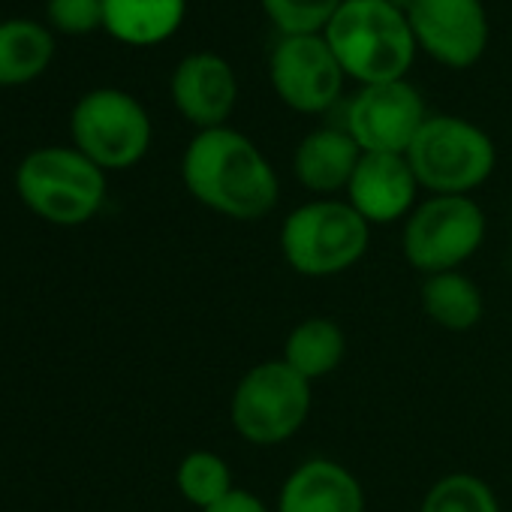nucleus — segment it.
I'll return each instance as SVG.
<instances>
[{
    "instance_id": "nucleus-1",
    "label": "nucleus",
    "mask_w": 512,
    "mask_h": 512,
    "mask_svg": "<svg viewBox=\"0 0 512 512\" xmlns=\"http://www.w3.org/2000/svg\"><path fill=\"white\" fill-rule=\"evenodd\" d=\"M187 193L229 220H263L281 202V181L266 154L232 127L199 130L181 157Z\"/></svg>"
},
{
    "instance_id": "nucleus-2",
    "label": "nucleus",
    "mask_w": 512,
    "mask_h": 512,
    "mask_svg": "<svg viewBox=\"0 0 512 512\" xmlns=\"http://www.w3.org/2000/svg\"><path fill=\"white\" fill-rule=\"evenodd\" d=\"M326 43L362 85L404 79L416 55L410 19L392 0H344L326 25Z\"/></svg>"
},
{
    "instance_id": "nucleus-3",
    "label": "nucleus",
    "mask_w": 512,
    "mask_h": 512,
    "mask_svg": "<svg viewBox=\"0 0 512 512\" xmlns=\"http://www.w3.org/2000/svg\"><path fill=\"white\" fill-rule=\"evenodd\" d=\"M284 263L302 278H338L371 247V223L341 199H311L293 208L278 232Z\"/></svg>"
},
{
    "instance_id": "nucleus-4",
    "label": "nucleus",
    "mask_w": 512,
    "mask_h": 512,
    "mask_svg": "<svg viewBox=\"0 0 512 512\" xmlns=\"http://www.w3.org/2000/svg\"><path fill=\"white\" fill-rule=\"evenodd\" d=\"M16 193L40 220L52 226H82L106 202V172L79 148L46 145L22 157Z\"/></svg>"
},
{
    "instance_id": "nucleus-5",
    "label": "nucleus",
    "mask_w": 512,
    "mask_h": 512,
    "mask_svg": "<svg viewBox=\"0 0 512 512\" xmlns=\"http://www.w3.org/2000/svg\"><path fill=\"white\" fill-rule=\"evenodd\" d=\"M314 407V383L284 359L250 365L232 389L229 419L250 446H281L302 431Z\"/></svg>"
},
{
    "instance_id": "nucleus-6",
    "label": "nucleus",
    "mask_w": 512,
    "mask_h": 512,
    "mask_svg": "<svg viewBox=\"0 0 512 512\" xmlns=\"http://www.w3.org/2000/svg\"><path fill=\"white\" fill-rule=\"evenodd\" d=\"M419 187L431 196H470L494 172L497 151L491 136L473 121L431 115L407 148Z\"/></svg>"
},
{
    "instance_id": "nucleus-7",
    "label": "nucleus",
    "mask_w": 512,
    "mask_h": 512,
    "mask_svg": "<svg viewBox=\"0 0 512 512\" xmlns=\"http://www.w3.org/2000/svg\"><path fill=\"white\" fill-rule=\"evenodd\" d=\"M485 232L488 220L473 196H428L404 220L401 253L425 278L458 272L479 253Z\"/></svg>"
},
{
    "instance_id": "nucleus-8",
    "label": "nucleus",
    "mask_w": 512,
    "mask_h": 512,
    "mask_svg": "<svg viewBox=\"0 0 512 512\" xmlns=\"http://www.w3.org/2000/svg\"><path fill=\"white\" fill-rule=\"evenodd\" d=\"M73 148L103 172L136 166L151 148V118L145 106L121 88H94L70 112Z\"/></svg>"
},
{
    "instance_id": "nucleus-9",
    "label": "nucleus",
    "mask_w": 512,
    "mask_h": 512,
    "mask_svg": "<svg viewBox=\"0 0 512 512\" xmlns=\"http://www.w3.org/2000/svg\"><path fill=\"white\" fill-rule=\"evenodd\" d=\"M269 76L278 97L305 115H317L335 106L344 88V67L320 34L278 40L272 49Z\"/></svg>"
},
{
    "instance_id": "nucleus-10",
    "label": "nucleus",
    "mask_w": 512,
    "mask_h": 512,
    "mask_svg": "<svg viewBox=\"0 0 512 512\" xmlns=\"http://www.w3.org/2000/svg\"><path fill=\"white\" fill-rule=\"evenodd\" d=\"M425 121V100L404 79L365 85L347 109V133L365 154H407Z\"/></svg>"
},
{
    "instance_id": "nucleus-11",
    "label": "nucleus",
    "mask_w": 512,
    "mask_h": 512,
    "mask_svg": "<svg viewBox=\"0 0 512 512\" xmlns=\"http://www.w3.org/2000/svg\"><path fill=\"white\" fill-rule=\"evenodd\" d=\"M407 19L416 43L446 67H470L488 43L482 0H410Z\"/></svg>"
},
{
    "instance_id": "nucleus-12",
    "label": "nucleus",
    "mask_w": 512,
    "mask_h": 512,
    "mask_svg": "<svg viewBox=\"0 0 512 512\" xmlns=\"http://www.w3.org/2000/svg\"><path fill=\"white\" fill-rule=\"evenodd\" d=\"M347 202L371 223L386 226L407 220L419 205V181L407 154H365L347 184Z\"/></svg>"
},
{
    "instance_id": "nucleus-13",
    "label": "nucleus",
    "mask_w": 512,
    "mask_h": 512,
    "mask_svg": "<svg viewBox=\"0 0 512 512\" xmlns=\"http://www.w3.org/2000/svg\"><path fill=\"white\" fill-rule=\"evenodd\" d=\"M175 109L199 130L223 127L235 109L238 82L226 58L214 52H193L181 58L169 82Z\"/></svg>"
},
{
    "instance_id": "nucleus-14",
    "label": "nucleus",
    "mask_w": 512,
    "mask_h": 512,
    "mask_svg": "<svg viewBox=\"0 0 512 512\" xmlns=\"http://www.w3.org/2000/svg\"><path fill=\"white\" fill-rule=\"evenodd\" d=\"M275 512H365V488L335 458H308L278 491Z\"/></svg>"
},
{
    "instance_id": "nucleus-15",
    "label": "nucleus",
    "mask_w": 512,
    "mask_h": 512,
    "mask_svg": "<svg viewBox=\"0 0 512 512\" xmlns=\"http://www.w3.org/2000/svg\"><path fill=\"white\" fill-rule=\"evenodd\" d=\"M359 160L362 148L347 130L320 127L296 145L293 172L305 190L317 193V199H329L332 193L347 190Z\"/></svg>"
},
{
    "instance_id": "nucleus-16",
    "label": "nucleus",
    "mask_w": 512,
    "mask_h": 512,
    "mask_svg": "<svg viewBox=\"0 0 512 512\" xmlns=\"http://www.w3.org/2000/svg\"><path fill=\"white\" fill-rule=\"evenodd\" d=\"M184 0H103V28L127 46H154L184 19Z\"/></svg>"
},
{
    "instance_id": "nucleus-17",
    "label": "nucleus",
    "mask_w": 512,
    "mask_h": 512,
    "mask_svg": "<svg viewBox=\"0 0 512 512\" xmlns=\"http://www.w3.org/2000/svg\"><path fill=\"white\" fill-rule=\"evenodd\" d=\"M344 356H347V335L332 317H308L296 323L281 353V359L308 383L335 374L344 365Z\"/></svg>"
},
{
    "instance_id": "nucleus-18",
    "label": "nucleus",
    "mask_w": 512,
    "mask_h": 512,
    "mask_svg": "<svg viewBox=\"0 0 512 512\" xmlns=\"http://www.w3.org/2000/svg\"><path fill=\"white\" fill-rule=\"evenodd\" d=\"M422 311L446 332H470L485 317V296L461 269L440 272L422 281Z\"/></svg>"
},
{
    "instance_id": "nucleus-19",
    "label": "nucleus",
    "mask_w": 512,
    "mask_h": 512,
    "mask_svg": "<svg viewBox=\"0 0 512 512\" xmlns=\"http://www.w3.org/2000/svg\"><path fill=\"white\" fill-rule=\"evenodd\" d=\"M55 55L49 28L34 19L0 22V85H25L37 79Z\"/></svg>"
},
{
    "instance_id": "nucleus-20",
    "label": "nucleus",
    "mask_w": 512,
    "mask_h": 512,
    "mask_svg": "<svg viewBox=\"0 0 512 512\" xmlns=\"http://www.w3.org/2000/svg\"><path fill=\"white\" fill-rule=\"evenodd\" d=\"M175 488L190 506L202 512L235 488L232 467L226 464L223 455L211 449H193L175 467Z\"/></svg>"
},
{
    "instance_id": "nucleus-21",
    "label": "nucleus",
    "mask_w": 512,
    "mask_h": 512,
    "mask_svg": "<svg viewBox=\"0 0 512 512\" xmlns=\"http://www.w3.org/2000/svg\"><path fill=\"white\" fill-rule=\"evenodd\" d=\"M419 512H500V500L482 476L446 473L431 482Z\"/></svg>"
},
{
    "instance_id": "nucleus-22",
    "label": "nucleus",
    "mask_w": 512,
    "mask_h": 512,
    "mask_svg": "<svg viewBox=\"0 0 512 512\" xmlns=\"http://www.w3.org/2000/svg\"><path fill=\"white\" fill-rule=\"evenodd\" d=\"M341 4L344 0H263V10L284 31V37H299L326 28Z\"/></svg>"
},
{
    "instance_id": "nucleus-23",
    "label": "nucleus",
    "mask_w": 512,
    "mask_h": 512,
    "mask_svg": "<svg viewBox=\"0 0 512 512\" xmlns=\"http://www.w3.org/2000/svg\"><path fill=\"white\" fill-rule=\"evenodd\" d=\"M46 16L64 34H88L103 25V0H46Z\"/></svg>"
},
{
    "instance_id": "nucleus-24",
    "label": "nucleus",
    "mask_w": 512,
    "mask_h": 512,
    "mask_svg": "<svg viewBox=\"0 0 512 512\" xmlns=\"http://www.w3.org/2000/svg\"><path fill=\"white\" fill-rule=\"evenodd\" d=\"M202 512H275V509H269V503L260 494L235 485L223 500H217L214 506H208Z\"/></svg>"
}]
</instances>
